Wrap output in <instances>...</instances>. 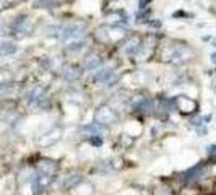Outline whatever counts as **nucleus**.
I'll list each match as a JSON object with an SVG mask.
<instances>
[{
  "label": "nucleus",
  "mask_w": 216,
  "mask_h": 195,
  "mask_svg": "<svg viewBox=\"0 0 216 195\" xmlns=\"http://www.w3.org/2000/svg\"><path fill=\"white\" fill-rule=\"evenodd\" d=\"M83 36V28L81 26H78V25H70V26H67L64 31H62V34H60V38L64 39V41H68V39H80Z\"/></svg>",
  "instance_id": "1"
},
{
  "label": "nucleus",
  "mask_w": 216,
  "mask_h": 195,
  "mask_svg": "<svg viewBox=\"0 0 216 195\" xmlns=\"http://www.w3.org/2000/svg\"><path fill=\"white\" fill-rule=\"evenodd\" d=\"M50 181H52V176H50L49 173H42V174H39L37 177H36V181H34V189L33 190L36 192V193H41L45 187H47L49 184H50Z\"/></svg>",
  "instance_id": "2"
},
{
  "label": "nucleus",
  "mask_w": 216,
  "mask_h": 195,
  "mask_svg": "<svg viewBox=\"0 0 216 195\" xmlns=\"http://www.w3.org/2000/svg\"><path fill=\"white\" fill-rule=\"evenodd\" d=\"M96 119L99 120V124L107 125V124H111L116 117H114V114H112L111 109H107L106 106H102V107L98 109V112H96Z\"/></svg>",
  "instance_id": "3"
},
{
  "label": "nucleus",
  "mask_w": 216,
  "mask_h": 195,
  "mask_svg": "<svg viewBox=\"0 0 216 195\" xmlns=\"http://www.w3.org/2000/svg\"><path fill=\"white\" fill-rule=\"evenodd\" d=\"M83 130H84V132H93L94 135H99V133H102V132L106 130V125L96 122V124H91V125H84Z\"/></svg>",
  "instance_id": "4"
},
{
  "label": "nucleus",
  "mask_w": 216,
  "mask_h": 195,
  "mask_svg": "<svg viewBox=\"0 0 216 195\" xmlns=\"http://www.w3.org/2000/svg\"><path fill=\"white\" fill-rule=\"evenodd\" d=\"M16 50V47H15V44H11V42H8V44H3L2 46V49H0V54H3V55H7V54H13Z\"/></svg>",
  "instance_id": "5"
},
{
  "label": "nucleus",
  "mask_w": 216,
  "mask_h": 195,
  "mask_svg": "<svg viewBox=\"0 0 216 195\" xmlns=\"http://www.w3.org/2000/svg\"><path fill=\"white\" fill-rule=\"evenodd\" d=\"M88 141L91 143V145H94V146H101L102 145V138L99 135H93V137H89Z\"/></svg>",
  "instance_id": "6"
},
{
  "label": "nucleus",
  "mask_w": 216,
  "mask_h": 195,
  "mask_svg": "<svg viewBox=\"0 0 216 195\" xmlns=\"http://www.w3.org/2000/svg\"><path fill=\"white\" fill-rule=\"evenodd\" d=\"M214 154H216V145L208 146V156H210V158H213Z\"/></svg>",
  "instance_id": "7"
},
{
  "label": "nucleus",
  "mask_w": 216,
  "mask_h": 195,
  "mask_svg": "<svg viewBox=\"0 0 216 195\" xmlns=\"http://www.w3.org/2000/svg\"><path fill=\"white\" fill-rule=\"evenodd\" d=\"M211 62H213V64H216V54H211Z\"/></svg>",
  "instance_id": "8"
}]
</instances>
